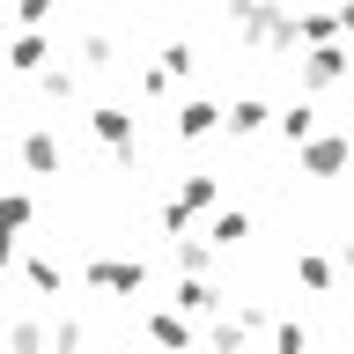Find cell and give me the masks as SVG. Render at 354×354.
I'll use <instances>...</instances> for the list:
<instances>
[{
    "label": "cell",
    "mask_w": 354,
    "mask_h": 354,
    "mask_svg": "<svg viewBox=\"0 0 354 354\" xmlns=\"http://www.w3.org/2000/svg\"><path fill=\"white\" fill-rule=\"evenodd\" d=\"M281 15H288V8H273V0H229V30H236L243 44H273Z\"/></svg>",
    "instance_id": "4"
},
{
    "label": "cell",
    "mask_w": 354,
    "mask_h": 354,
    "mask_svg": "<svg viewBox=\"0 0 354 354\" xmlns=\"http://www.w3.org/2000/svg\"><path fill=\"white\" fill-rule=\"evenodd\" d=\"M22 281H30V288H37V295H59V288H66V273H59V266H52V259H37V251H22Z\"/></svg>",
    "instance_id": "16"
},
{
    "label": "cell",
    "mask_w": 354,
    "mask_h": 354,
    "mask_svg": "<svg viewBox=\"0 0 354 354\" xmlns=\"http://www.w3.org/2000/svg\"><path fill=\"white\" fill-rule=\"evenodd\" d=\"M15 162H22L30 177H59V170H66L59 133H52V126H22V140H15Z\"/></svg>",
    "instance_id": "3"
},
{
    "label": "cell",
    "mask_w": 354,
    "mask_h": 354,
    "mask_svg": "<svg viewBox=\"0 0 354 354\" xmlns=\"http://www.w3.org/2000/svg\"><path fill=\"white\" fill-rule=\"evenodd\" d=\"M243 339H251V325H243L236 310H221L214 325H207V347H214V354H243Z\"/></svg>",
    "instance_id": "15"
},
{
    "label": "cell",
    "mask_w": 354,
    "mask_h": 354,
    "mask_svg": "<svg viewBox=\"0 0 354 354\" xmlns=\"http://www.w3.org/2000/svg\"><path fill=\"white\" fill-rule=\"evenodd\" d=\"M170 266L177 273H207V266H214V243L207 236H170Z\"/></svg>",
    "instance_id": "14"
},
{
    "label": "cell",
    "mask_w": 354,
    "mask_h": 354,
    "mask_svg": "<svg viewBox=\"0 0 354 354\" xmlns=\"http://www.w3.org/2000/svg\"><path fill=\"white\" fill-rule=\"evenodd\" d=\"M273 354H310V339H303L295 317H273Z\"/></svg>",
    "instance_id": "22"
},
{
    "label": "cell",
    "mask_w": 354,
    "mask_h": 354,
    "mask_svg": "<svg viewBox=\"0 0 354 354\" xmlns=\"http://www.w3.org/2000/svg\"><path fill=\"white\" fill-rule=\"evenodd\" d=\"M266 118H273V111H266V96H236V104H229V118H221V133H229V140H251V133H266Z\"/></svg>",
    "instance_id": "11"
},
{
    "label": "cell",
    "mask_w": 354,
    "mask_h": 354,
    "mask_svg": "<svg viewBox=\"0 0 354 354\" xmlns=\"http://www.w3.org/2000/svg\"><path fill=\"white\" fill-rule=\"evenodd\" d=\"M347 74H354V52H347V44H310V52H303V96H310V88L347 82Z\"/></svg>",
    "instance_id": "5"
},
{
    "label": "cell",
    "mask_w": 354,
    "mask_h": 354,
    "mask_svg": "<svg viewBox=\"0 0 354 354\" xmlns=\"http://www.w3.org/2000/svg\"><path fill=\"white\" fill-rule=\"evenodd\" d=\"M37 88H44V96H74L82 82H74V66H44V74H37Z\"/></svg>",
    "instance_id": "24"
},
{
    "label": "cell",
    "mask_w": 354,
    "mask_h": 354,
    "mask_svg": "<svg viewBox=\"0 0 354 354\" xmlns=\"http://www.w3.org/2000/svg\"><path fill=\"white\" fill-rule=\"evenodd\" d=\"M74 8H88V0H74Z\"/></svg>",
    "instance_id": "28"
},
{
    "label": "cell",
    "mask_w": 354,
    "mask_h": 354,
    "mask_svg": "<svg viewBox=\"0 0 354 354\" xmlns=\"http://www.w3.org/2000/svg\"><path fill=\"white\" fill-rule=\"evenodd\" d=\"M214 192H221V177H214V170H185L170 199L185 207V214H207V207H214Z\"/></svg>",
    "instance_id": "10"
},
{
    "label": "cell",
    "mask_w": 354,
    "mask_h": 354,
    "mask_svg": "<svg viewBox=\"0 0 354 354\" xmlns=\"http://www.w3.org/2000/svg\"><path fill=\"white\" fill-rule=\"evenodd\" d=\"M82 281L96 288V295H140V288H148V266L140 259H88Z\"/></svg>",
    "instance_id": "1"
},
{
    "label": "cell",
    "mask_w": 354,
    "mask_h": 354,
    "mask_svg": "<svg viewBox=\"0 0 354 354\" xmlns=\"http://www.w3.org/2000/svg\"><path fill=\"white\" fill-rule=\"evenodd\" d=\"M170 303L185 310V317H207V325H214V317H221V288L207 281V273H177V288H170Z\"/></svg>",
    "instance_id": "6"
},
{
    "label": "cell",
    "mask_w": 354,
    "mask_h": 354,
    "mask_svg": "<svg viewBox=\"0 0 354 354\" xmlns=\"http://www.w3.org/2000/svg\"><path fill=\"white\" fill-rule=\"evenodd\" d=\"M281 133L295 140V148H310V140H317V104H310V96H303V104H288L281 111Z\"/></svg>",
    "instance_id": "17"
},
{
    "label": "cell",
    "mask_w": 354,
    "mask_h": 354,
    "mask_svg": "<svg viewBox=\"0 0 354 354\" xmlns=\"http://www.w3.org/2000/svg\"><path fill=\"white\" fill-rule=\"evenodd\" d=\"M148 339H155L162 354H192V347H207V332H199V325H192V317H185L177 303H162V310L148 317Z\"/></svg>",
    "instance_id": "2"
},
{
    "label": "cell",
    "mask_w": 354,
    "mask_h": 354,
    "mask_svg": "<svg viewBox=\"0 0 354 354\" xmlns=\"http://www.w3.org/2000/svg\"><path fill=\"white\" fill-rule=\"evenodd\" d=\"M155 66H162L170 82H185V74H192V66H199V52H192V44H185V37H177V44H162V59H155Z\"/></svg>",
    "instance_id": "20"
},
{
    "label": "cell",
    "mask_w": 354,
    "mask_h": 354,
    "mask_svg": "<svg viewBox=\"0 0 354 354\" xmlns=\"http://www.w3.org/2000/svg\"><path fill=\"white\" fill-rule=\"evenodd\" d=\"M82 59H88V66H118V37L88 30V37H82Z\"/></svg>",
    "instance_id": "21"
},
{
    "label": "cell",
    "mask_w": 354,
    "mask_h": 354,
    "mask_svg": "<svg viewBox=\"0 0 354 354\" xmlns=\"http://www.w3.org/2000/svg\"><path fill=\"white\" fill-rule=\"evenodd\" d=\"M8 347H15V354H52V347H44V332L30 325V317H15V325H8Z\"/></svg>",
    "instance_id": "23"
},
{
    "label": "cell",
    "mask_w": 354,
    "mask_h": 354,
    "mask_svg": "<svg viewBox=\"0 0 354 354\" xmlns=\"http://www.w3.org/2000/svg\"><path fill=\"white\" fill-rule=\"evenodd\" d=\"M221 118H229V111H214L207 96H185V104L170 111V133H177V140H199V133H214Z\"/></svg>",
    "instance_id": "9"
},
{
    "label": "cell",
    "mask_w": 354,
    "mask_h": 354,
    "mask_svg": "<svg viewBox=\"0 0 354 354\" xmlns=\"http://www.w3.org/2000/svg\"><path fill=\"white\" fill-rule=\"evenodd\" d=\"M52 8H59V0H15V22H22V30H37Z\"/></svg>",
    "instance_id": "25"
},
{
    "label": "cell",
    "mask_w": 354,
    "mask_h": 354,
    "mask_svg": "<svg viewBox=\"0 0 354 354\" xmlns=\"http://www.w3.org/2000/svg\"><path fill=\"white\" fill-rule=\"evenodd\" d=\"M295 155H303L310 177H339V170H347V155H354V140H347V133H317V140L295 148Z\"/></svg>",
    "instance_id": "7"
},
{
    "label": "cell",
    "mask_w": 354,
    "mask_h": 354,
    "mask_svg": "<svg viewBox=\"0 0 354 354\" xmlns=\"http://www.w3.org/2000/svg\"><path fill=\"white\" fill-rule=\"evenodd\" d=\"M8 66H15L22 82L44 74V37H37V30H15V37H8Z\"/></svg>",
    "instance_id": "12"
},
{
    "label": "cell",
    "mask_w": 354,
    "mask_h": 354,
    "mask_svg": "<svg viewBox=\"0 0 354 354\" xmlns=\"http://www.w3.org/2000/svg\"><path fill=\"white\" fill-rule=\"evenodd\" d=\"M207 243H214V251H243V243H251V214H243V207H221Z\"/></svg>",
    "instance_id": "13"
},
{
    "label": "cell",
    "mask_w": 354,
    "mask_h": 354,
    "mask_svg": "<svg viewBox=\"0 0 354 354\" xmlns=\"http://www.w3.org/2000/svg\"><path fill=\"white\" fill-rule=\"evenodd\" d=\"M88 133H96L118 162H133V118H126L118 104H96V111H88Z\"/></svg>",
    "instance_id": "8"
},
{
    "label": "cell",
    "mask_w": 354,
    "mask_h": 354,
    "mask_svg": "<svg viewBox=\"0 0 354 354\" xmlns=\"http://www.w3.org/2000/svg\"><path fill=\"white\" fill-rule=\"evenodd\" d=\"M339 266H347V273H354V236H347V243H339Z\"/></svg>",
    "instance_id": "27"
},
{
    "label": "cell",
    "mask_w": 354,
    "mask_h": 354,
    "mask_svg": "<svg viewBox=\"0 0 354 354\" xmlns=\"http://www.w3.org/2000/svg\"><path fill=\"white\" fill-rule=\"evenodd\" d=\"M339 30H347V37H354V0H347V8H339Z\"/></svg>",
    "instance_id": "26"
},
{
    "label": "cell",
    "mask_w": 354,
    "mask_h": 354,
    "mask_svg": "<svg viewBox=\"0 0 354 354\" xmlns=\"http://www.w3.org/2000/svg\"><path fill=\"white\" fill-rule=\"evenodd\" d=\"M0 214H8V243H22V229L37 221V199H30V192H22V185H15V192H8V207H0Z\"/></svg>",
    "instance_id": "19"
},
{
    "label": "cell",
    "mask_w": 354,
    "mask_h": 354,
    "mask_svg": "<svg viewBox=\"0 0 354 354\" xmlns=\"http://www.w3.org/2000/svg\"><path fill=\"white\" fill-rule=\"evenodd\" d=\"M295 281H303L310 295H332V259H317V251H295Z\"/></svg>",
    "instance_id": "18"
}]
</instances>
